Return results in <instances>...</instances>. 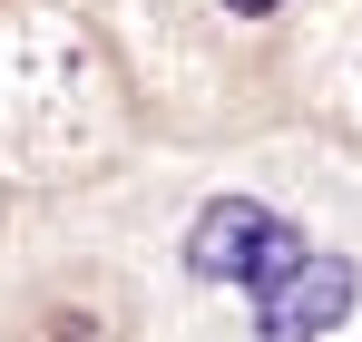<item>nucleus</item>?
I'll return each instance as SVG.
<instances>
[{
  "label": "nucleus",
  "instance_id": "f257e3e1",
  "mask_svg": "<svg viewBox=\"0 0 362 342\" xmlns=\"http://www.w3.org/2000/svg\"><path fill=\"white\" fill-rule=\"evenodd\" d=\"M294 264H303V225L274 216V206H255V196H216L186 225V274H206V284L264 293L274 274H294Z\"/></svg>",
  "mask_w": 362,
  "mask_h": 342
},
{
  "label": "nucleus",
  "instance_id": "f03ea898",
  "mask_svg": "<svg viewBox=\"0 0 362 342\" xmlns=\"http://www.w3.org/2000/svg\"><path fill=\"white\" fill-rule=\"evenodd\" d=\"M362 274L343 254H303L294 274H274V284L255 293V342H323L343 313H353Z\"/></svg>",
  "mask_w": 362,
  "mask_h": 342
},
{
  "label": "nucleus",
  "instance_id": "7ed1b4c3",
  "mask_svg": "<svg viewBox=\"0 0 362 342\" xmlns=\"http://www.w3.org/2000/svg\"><path fill=\"white\" fill-rule=\"evenodd\" d=\"M226 10H235V20H264V10H284V0H226Z\"/></svg>",
  "mask_w": 362,
  "mask_h": 342
}]
</instances>
